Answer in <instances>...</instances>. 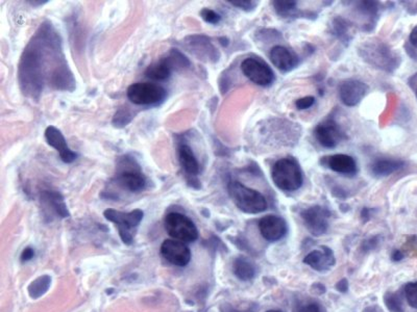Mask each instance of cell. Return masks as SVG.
Returning a JSON list of instances; mask_svg holds the SVG:
<instances>
[{"label":"cell","mask_w":417,"mask_h":312,"mask_svg":"<svg viewBox=\"0 0 417 312\" xmlns=\"http://www.w3.org/2000/svg\"><path fill=\"white\" fill-rule=\"evenodd\" d=\"M17 78L23 94L36 101L46 89L64 92L77 89L63 51L62 37L51 21L41 23L30 38L19 60Z\"/></svg>","instance_id":"obj_1"},{"label":"cell","mask_w":417,"mask_h":312,"mask_svg":"<svg viewBox=\"0 0 417 312\" xmlns=\"http://www.w3.org/2000/svg\"><path fill=\"white\" fill-rule=\"evenodd\" d=\"M112 182L134 194L143 192L148 186V176L144 174L135 156L131 155H121L117 158Z\"/></svg>","instance_id":"obj_2"},{"label":"cell","mask_w":417,"mask_h":312,"mask_svg":"<svg viewBox=\"0 0 417 312\" xmlns=\"http://www.w3.org/2000/svg\"><path fill=\"white\" fill-rule=\"evenodd\" d=\"M358 52L367 64L385 72H393L401 65L399 54L378 39H371L359 45Z\"/></svg>","instance_id":"obj_3"},{"label":"cell","mask_w":417,"mask_h":312,"mask_svg":"<svg viewBox=\"0 0 417 312\" xmlns=\"http://www.w3.org/2000/svg\"><path fill=\"white\" fill-rule=\"evenodd\" d=\"M274 186L284 192H295L304 183V175L300 164L293 157L276 160L271 169Z\"/></svg>","instance_id":"obj_4"},{"label":"cell","mask_w":417,"mask_h":312,"mask_svg":"<svg viewBox=\"0 0 417 312\" xmlns=\"http://www.w3.org/2000/svg\"><path fill=\"white\" fill-rule=\"evenodd\" d=\"M228 192L234 204L245 214H257L265 212L269 207L264 195L254 188H248L239 181H231Z\"/></svg>","instance_id":"obj_5"},{"label":"cell","mask_w":417,"mask_h":312,"mask_svg":"<svg viewBox=\"0 0 417 312\" xmlns=\"http://www.w3.org/2000/svg\"><path fill=\"white\" fill-rule=\"evenodd\" d=\"M103 216L110 222L117 225L118 233L121 240L125 245L133 244L136 229L141 224L144 212L141 209H134L129 212H122L114 208H108L103 212Z\"/></svg>","instance_id":"obj_6"},{"label":"cell","mask_w":417,"mask_h":312,"mask_svg":"<svg viewBox=\"0 0 417 312\" xmlns=\"http://www.w3.org/2000/svg\"><path fill=\"white\" fill-rule=\"evenodd\" d=\"M127 97L135 105H159L167 98V91L153 82H136L127 89Z\"/></svg>","instance_id":"obj_7"},{"label":"cell","mask_w":417,"mask_h":312,"mask_svg":"<svg viewBox=\"0 0 417 312\" xmlns=\"http://www.w3.org/2000/svg\"><path fill=\"white\" fill-rule=\"evenodd\" d=\"M166 233L181 242H195L198 238V227L191 219L179 212H169L164 219Z\"/></svg>","instance_id":"obj_8"},{"label":"cell","mask_w":417,"mask_h":312,"mask_svg":"<svg viewBox=\"0 0 417 312\" xmlns=\"http://www.w3.org/2000/svg\"><path fill=\"white\" fill-rule=\"evenodd\" d=\"M177 148H178L179 166L185 174L188 186L200 190L202 188V184L198 179V175L200 172V166L198 157L194 155L193 149L184 141H179Z\"/></svg>","instance_id":"obj_9"},{"label":"cell","mask_w":417,"mask_h":312,"mask_svg":"<svg viewBox=\"0 0 417 312\" xmlns=\"http://www.w3.org/2000/svg\"><path fill=\"white\" fill-rule=\"evenodd\" d=\"M186 51L190 52L200 60L206 63H217L220 60V52L214 46L209 37L205 34H192L186 37L183 41Z\"/></svg>","instance_id":"obj_10"},{"label":"cell","mask_w":417,"mask_h":312,"mask_svg":"<svg viewBox=\"0 0 417 312\" xmlns=\"http://www.w3.org/2000/svg\"><path fill=\"white\" fill-rule=\"evenodd\" d=\"M242 73L244 77L248 78L250 82L256 84L257 86H269L274 82V73L271 68L257 58H246L242 60L240 65Z\"/></svg>","instance_id":"obj_11"},{"label":"cell","mask_w":417,"mask_h":312,"mask_svg":"<svg viewBox=\"0 0 417 312\" xmlns=\"http://www.w3.org/2000/svg\"><path fill=\"white\" fill-rule=\"evenodd\" d=\"M314 138L323 148L333 149L345 138V134L335 119L321 121L314 129Z\"/></svg>","instance_id":"obj_12"},{"label":"cell","mask_w":417,"mask_h":312,"mask_svg":"<svg viewBox=\"0 0 417 312\" xmlns=\"http://www.w3.org/2000/svg\"><path fill=\"white\" fill-rule=\"evenodd\" d=\"M300 216L304 221V226L312 235L319 236L327 233L331 216L330 210L327 208L314 205L302 210Z\"/></svg>","instance_id":"obj_13"},{"label":"cell","mask_w":417,"mask_h":312,"mask_svg":"<svg viewBox=\"0 0 417 312\" xmlns=\"http://www.w3.org/2000/svg\"><path fill=\"white\" fill-rule=\"evenodd\" d=\"M368 90L369 86L365 82L358 79H347L339 86V97L345 105L353 108L363 100Z\"/></svg>","instance_id":"obj_14"},{"label":"cell","mask_w":417,"mask_h":312,"mask_svg":"<svg viewBox=\"0 0 417 312\" xmlns=\"http://www.w3.org/2000/svg\"><path fill=\"white\" fill-rule=\"evenodd\" d=\"M161 254L167 261L177 266H185L191 260V251L184 242L166 240L161 246Z\"/></svg>","instance_id":"obj_15"},{"label":"cell","mask_w":417,"mask_h":312,"mask_svg":"<svg viewBox=\"0 0 417 312\" xmlns=\"http://www.w3.org/2000/svg\"><path fill=\"white\" fill-rule=\"evenodd\" d=\"M44 136L47 144L58 151L60 160L65 164H71V162L77 160V153L69 148L66 138H65L64 134H62L59 129L51 125V126L45 129Z\"/></svg>","instance_id":"obj_16"},{"label":"cell","mask_w":417,"mask_h":312,"mask_svg":"<svg viewBox=\"0 0 417 312\" xmlns=\"http://www.w3.org/2000/svg\"><path fill=\"white\" fill-rule=\"evenodd\" d=\"M259 230L261 235L269 242H278L282 240L287 233V223L281 216H263L258 223Z\"/></svg>","instance_id":"obj_17"},{"label":"cell","mask_w":417,"mask_h":312,"mask_svg":"<svg viewBox=\"0 0 417 312\" xmlns=\"http://www.w3.org/2000/svg\"><path fill=\"white\" fill-rule=\"evenodd\" d=\"M321 164L333 172L345 175V176H355L358 172L357 162L353 156L349 155H338L325 156L321 158Z\"/></svg>","instance_id":"obj_18"},{"label":"cell","mask_w":417,"mask_h":312,"mask_svg":"<svg viewBox=\"0 0 417 312\" xmlns=\"http://www.w3.org/2000/svg\"><path fill=\"white\" fill-rule=\"evenodd\" d=\"M40 202L44 207V212L51 214V218L56 216L58 218L65 219L70 216L64 197L59 192L44 190L41 193Z\"/></svg>","instance_id":"obj_19"},{"label":"cell","mask_w":417,"mask_h":312,"mask_svg":"<svg viewBox=\"0 0 417 312\" xmlns=\"http://www.w3.org/2000/svg\"><path fill=\"white\" fill-rule=\"evenodd\" d=\"M269 58L274 66L282 72H290L297 68L300 62L295 52L281 45H276L270 49Z\"/></svg>","instance_id":"obj_20"},{"label":"cell","mask_w":417,"mask_h":312,"mask_svg":"<svg viewBox=\"0 0 417 312\" xmlns=\"http://www.w3.org/2000/svg\"><path fill=\"white\" fill-rule=\"evenodd\" d=\"M304 262L308 264L311 268L319 272H326L331 270L336 264L334 253L330 248L326 246H321L317 250L312 251L304 257Z\"/></svg>","instance_id":"obj_21"},{"label":"cell","mask_w":417,"mask_h":312,"mask_svg":"<svg viewBox=\"0 0 417 312\" xmlns=\"http://www.w3.org/2000/svg\"><path fill=\"white\" fill-rule=\"evenodd\" d=\"M177 71L176 65L172 62L169 54H166L158 62L149 65L144 71V75L155 82H164L172 77V72Z\"/></svg>","instance_id":"obj_22"},{"label":"cell","mask_w":417,"mask_h":312,"mask_svg":"<svg viewBox=\"0 0 417 312\" xmlns=\"http://www.w3.org/2000/svg\"><path fill=\"white\" fill-rule=\"evenodd\" d=\"M355 12L358 15L359 18L364 19L362 28L365 30H371V28L375 27L377 23L378 18H379V2L376 1H358L356 2Z\"/></svg>","instance_id":"obj_23"},{"label":"cell","mask_w":417,"mask_h":312,"mask_svg":"<svg viewBox=\"0 0 417 312\" xmlns=\"http://www.w3.org/2000/svg\"><path fill=\"white\" fill-rule=\"evenodd\" d=\"M405 167V162L395 158L381 157L373 162L371 172L377 178L390 176L393 173L402 170Z\"/></svg>","instance_id":"obj_24"},{"label":"cell","mask_w":417,"mask_h":312,"mask_svg":"<svg viewBox=\"0 0 417 312\" xmlns=\"http://www.w3.org/2000/svg\"><path fill=\"white\" fill-rule=\"evenodd\" d=\"M233 272L240 280H252L256 276V266L245 257H238L233 264Z\"/></svg>","instance_id":"obj_25"},{"label":"cell","mask_w":417,"mask_h":312,"mask_svg":"<svg viewBox=\"0 0 417 312\" xmlns=\"http://www.w3.org/2000/svg\"><path fill=\"white\" fill-rule=\"evenodd\" d=\"M274 11L278 16L285 19H297L302 17V11L297 8V1H274Z\"/></svg>","instance_id":"obj_26"},{"label":"cell","mask_w":417,"mask_h":312,"mask_svg":"<svg viewBox=\"0 0 417 312\" xmlns=\"http://www.w3.org/2000/svg\"><path fill=\"white\" fill-rule=\"evenodd\" d=\"M351 26V23L342 17H335L334 20L332 21L333 34L343 43H347L351 40V36H349Z\"/></svg>","instance_id":"obj_27"},{"label":"cell","mask_w":417,"mask_h":312,"mask_svg":"<svg viewBox=\"0 0 417 312\" xmlns=\"http://www.w3.org/2000/svg\"><path fill=\"white\" fill-rule=\"evenodd\" d=\"M51 285V278L47 275L38 277L36 280L32 281L29 286V294L30 298L38 299L46 294Z\"/></svg>","instance_id":"obj_28"},{"label":"cell","mask_w":417,"mask_h":312,"mask_svg":"<svg viewBox=\"0 0 417 312\" xmlns=\"http://www.w3.org/2000/svg\"><path fill=\"white\" fill-rule=\"evenodd\" d=\"M133 118L131 110L125 108V106H122L114 115L113 119H112V124L116 129H124L131 122Z\"/></svg>","instance_id":"obj_29"},{"label":"cell","mask_w":417,"mask_h":312,"mask_svg":"<svg viewBox=\"0 0 417 312\" xmlns=\"http://www.w3.org/2000/svg\"><path fill=\"white\" fill-rule=\"evenodd\" d=\"M384 303L390 312H404L403 301L395 292H387L384 296Z\"/></svg>","instance_id":"obj_30"},{"label":"cell","mask_w":417,"mask_h":312,"mask_svg":"<svg viewBox=\"0 0 417 312\" xmlns=\"http://www.w3.org/2000/svg\"><path fill=\"white\" fill-rule=\"evenodd\" d=\"M200 17L205 22L209 23V25H216L222 21V16L218 14L215 11L211 10V8H203L200 13Z\"/></svg>","instance_id":"obj_31"},{"label":"cell","mask_w":417,"mask_h":312,"mask_svg":"<svg viewBox=\"0 0 417 312\" xmlns=\"http://www.w3.org/2000/svg\"><path fill=\"white\" fill-rule=\"evenodd\" d=\"M229 2L235 8L246 13L252 12L258 6V1H250V0H230Z\"/></svg>","instance_id":"obj_32"},{"label":"cell","mask_w":417,"mask_h":312,"mask_svg":"<svg viewBox=\"0 0 417 312\" xmlns=\"http://www.w3.org/2000/svg\"><path fill=\"white\" fill-rule=\"evenodd\" d=\"M405 294L408 304L417 309V282L408 283L405 287Z\"/></svg>","instance_id":"obj_33"},{"label":"cell","mask_w":417,"mask_h":312,"mask_svg":"<svg viewBox=\"0 0 417 312\" xmlns=\"http://www.w3.org/2000/svg\"><path fill=\"white\" fill-rule=\"evenodd\" d=\"M315 101H316V99H315L314 96L302 97V98L295 101V106L300 110H308V108L314 105Z\"/></svg>","instance_id":"obj_34"},{"label":"cell","mask_w":417,"mask_h":312,"mask_svg":"<svg viewBox=\"0 0 417 312\" xmlns=\"http://www.w3.org/2000/svg\"><path fill=\"white\" fill-rule=\"evenodd\" d=\"M300 312H325V309L317 303H310V304L302 306Z\"/></svg>","instance_id":"obj_35"},{"label":"cell","mask_w":417,"mask_h":312,"mask_svg":"<svg viewBox=\"0 0 417 312\" xmlns=\"http://www.w3.org/2000/svg\"><path fill=\"white\" fill-rule=\"evenodd\" d=\"M409 43L412 48L417 52V25L410 32Z\"/></svg>","instance_id":"obj_36"},{"label":"cell","mask_w":417,"mask_h":312,"mask_svg":"<svg viewBox=\"0 0 417 312\" xmlns=\"http://www.w3.org/2000/svg\"><path fill=\"white\" fill-rule=\"evenodd\" d=\"M34 256V251L29 247V248L25 249V250L23 251V254H21V260H23V261H29V260L32 259Z\"/></svg>","instance_id":"obj_37"},{"label":"cell","mask_w":417,"mask_h":312,"mask_svg":"<svg viewBox=\"0 0 417 312\" xmlns=\"http://www.w3.org/2000/svg\"><path fill=\"white\" fill-rule=\"evenodd\" d=\"M335 287L340 292H347V290H349V282H347V279H341Z\"/></svg>","instance_id":"obj_38"},{"label":"cell","mask_w":417,"mask_h":312,"mask_svg":"<svg viewBox=\"0 0 417 312\" xmlns=\"http://www.w3.org/2000/svg\"><path fill=\"white\" fill-rule=\"evenodd\" d=\"M222 312H254L252 309H248V311H238L229 304H224L222 306Z\"/></svg>","instance_id":"obj_39"},{"label":"cell","mask_w":417,"mask_h":312,"mask_svg":"<svg viewBox=\"0 0 417 312\" xmlns=\"http://www.w3.org/2000/svg\"><path fill=\"white\" fill-rule=\"evenodd\" d=\"M361 218H362V220L364 221V222H367V221L371 219V209L364 208V209L361 212Z\"/></svg>","instance_id":"obj_40"},{"label":"cell","mask_w":417,"mask_h":312,"mask_svg":"<svg viewBox=\"0 0 417 312\" xmlns=\"http://www.w3.org/2000/svg\"><path fill=\"white\" fill-rule=\"evenodd\" d=\"M391 259H392L393 261H401V260L404 259L403 253L399 250L394 251V252L392 253V257H391Z\"/></svg>","instance_id":"obj_41"},{"label":"cell","mask_w":417,"mask_h":312,"mask_svg":"<svg viewBox=\"0 0 417 312\" xmlns=\"http://www.w3.org/2000/svg\"><path fill=\"white\" fill-rule=\"evenodd\" d=\"M219 42L222 43V46H228L229 39L226 38V37H222V38H219Z\"/></svg>","instance_id":"obj_42"},{"label":"cell","mask_w":417,"mask_h":312,"mask_svg":"<svg viewBox=\"0 0 417 312\" xmlns=\"http://www.w3.org/2000/svg\"><path fill=\"white\" fill-rule=\"evenodd\" d=\"M29 4H32V6H41V4H49V1H29Z\"/></svg>","instance_id":"obj_43"},{"label":"cell","mask_w":417,"mask_h":312,"mask_svg":"<svg viewBox=\"0 0 417 312\" xmlns=\"http://www.w3.org/2000/svg\"><path fill=\"white\" fill-rule=\"evenodd\" d=\"M267 312H281V311H267Z\"/></svg>","instance_id":"obj_44"},{"label":"cell","mask_w":417,"mask_h":312,"mask_svg":"<svg viewBox=\"0 0 417 312\" xmlns=\"http://www.w3.org/2000/svg\"><path fill=\"white\" fill-rule=\"evenodd\" d=\"M416 97H417V86H416Z\"/></svg>","instance_id":"obj_45"}]
</instances>
